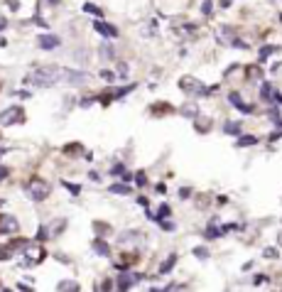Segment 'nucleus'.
Listing matches in <instances>:
<instances>
[{
  "mask_svg": "<svg viewBox=\"0 0 282 292\" xmlns=\"http://www.w3.org/2000/svg\"><path fill=\"white\" fill-rule=\"evenodd\" d=\"M118 79H128V66H125V64L118 66Z\"/></svg>",
  "mask_w": 282,
  "mask_h": 292,
  "instance_id": "obj_30",
  "label": "nucleus"
},
{
  "mask_svg": "<svg viewBox=\"0 0 282 292\" xmlns=\"http://www.w3.org/2000/svg\"><path fill=\"white\" fill-rule=\"evenodd\" d=\"M159 221H162V218H159ZM162 229L165 231H174V224L172 221H162Z\"/></svg>",
  "mask_w": 282,
  "mask_h": 292,
  "instance_id": "obj_35",
  "label": "nucleus"
},
{
  "mask_svg": "<svg viewBox=\"0 0 282 292\" xmlns=\"http://www.w3.org/2000/svg\"><path fill=\"white\" fill-rule=\"evenodd\" d=\"M94 30L98 32V34H103V37H118V30L113 27V25H108V22H101V20H96L94 22Z\"/></svg>",
  "mask_w": 282,
  "mask_h": 292,
  "instance_id": "obj_10",
  "label": "nucleus"
},
{
  "mask_svg": "<svg viewBox=\"0 0 282 292\" xmlns=\"http://www.w3.org/2000/svg\"><path fill=\"white\" fill-rule=\"evenodd\" d=\"M49 192H52V184H49V182L39 179V177L30 179V184H27V194H30V199H32V201H45V199L49 197Z\"/></svg>",
  "mask_w": 282,
  "mask_h": 292,
  "instance_id": "obj_2",
  "label": "nucleus"
},
{
  "mask_svg": "<svg viewBox=\"0 0 282 292\" xmlns=\"http://www.w3.org/2000/svg\"><path fill=\"white\" fill-rule=\"evenodd\" d=\"M8 174H10V169H8V167H0V179L8 177Z\"/></svg>",
  "mask_w": 282,
  "mask_h": 292,
  "instance_id": "obj_37",
  "label": "nucleus"
},
{
  "mask_svg": "<svg viewBox=\"0 0 282 292\" xmlns=\"http://www.w3.org/2000/svg\"><path fill=\"white\" fill-rule=\"evenodd\" d=\"M108 192H113V194H130V184H110Z\"/></svg>",
  "mask_w": 282,
  "mask_h": 292,
  "instance_id": "obj_16",
  "label": "nucleus"
},
{
  "mask_svg": "<svg viewBox=\"0 0 282 292\" xmlns=\"http://www.w3.org/2000/svg\"><path fill=\"white\" fill-rule=\"evenodd\" d=\"M135 280H140V275H125V270H123V275L118 277V290H130L135 285Z\"/></svg>",
  "mask_w": 282,
  "mask_h": 292,
  "instance_id": "obj_11",
  "label": "nucleus"
},
{
  "mask_svg": "<svg viewBox=\"0 0 282 292\" xmlns=\"http://www.w3.org/2000/svg\"><path fill=\"white\" fill-rule=\"evenodd\" d=\"M106 229H108L106 224H101V221H96V233H98V236H103V233H106Z\"/></svg>",
  "mask_w": 282,
  "mask_h": 292,
  "instance_id": "obj_34",
  "label": "nucleus"
},
{
  "mask_svg": "<svg viewBox=\"0 0 282 292\" xmlns=\"http://www.w3.org/2000/svg\"><path fill=\"white\" fill-rule=\"evenodd\" d=\"M189 194H191V189H182V192H179V197H182V199H187Z\"/></svg>",
  "mask_w": 282,
  "mask_h": 292,
  "instance_id": "obj_39",
  "label": "nucleus"
},
{
  "mask_svg": "<svg viewBox=\"0 0 282 292\" xmlns=\"http://www.w3.org/2000/svg\"><path fill=\"white\" fill-rule=\"evenodd\" d=\"M179 113H182V116H187V118H194V116L199 113V108H196V103H184Z\"/></svg>",
  "mask_w": 282,
  "mask_h": 292,
  "instance_id": "obj_13",
  "label": "nucleus"
},
{
  "mask_svg": "<svg viewBox=\"0 0 282 292\" xmlns=\"http://www.w3.org/2000/svg\"><path fill=\"white\" fill-rule=\"evenodd\" d=\"M37 45L42 47V49H54V47L62 45V40L57 37V34H39V37H37Z\"/></svg>",
  "mask_w": 282,
  "mask_h": 292,
  "instance_id": "obj_8",
  "label": "nucleus"
},
{
  "mask_svg": "<svg viewBox=\"0 0 282 292\" xmlns=\"http://www.w3.org/2000/svg\"><path fill=\"white\" fill-rule=\"evenodd\" d=\"M272 52H277V47H263V49H260V59L265 61V59H267Z\"/></svg>",
  "mask_w": 282,
  "mask_h": 292,
  "instance_id": "obj_28",
  "label": "nucleus"
},
{
  "mask_svg": "<svg viewBox=\"0 0 282 292\" xmlns=\"http://www.w3.org/2000/svg\"><path fill=\"white\" fill-rule=\"evenodd\" d=\"M211 10H214V3H211V0H204V3H201V13L211 15Z\"/></svg>",
  "mask_w": 282,
  "mask_h": 292,
  "instance_id": "obj_25",
  "label": "nucleus"
},
{
  "mask_svg": "<svg viewBox=\"0 0 282 292\" xmlns=\"http://www.w3.org/2000/svg\"><path fill=\"white\" fill-rule=\"evenodd\" d=\"M194 255H196L199 261H206V258H209V250H204V248H194Z\"/></svg>",
  "mask_w": 282,
  "mask_h": 292,
  "instance_id": "obj_26",
  "label": "nucleus"
},
{
  "mask_svg": "<svg viewBox=\"0 0 282 292\" xmlns=\"http://www.w3.org/2000/svg\"><path fill=\"white\" fill-rule=\"evenodd\" d=\"M194 123H196V130H199V133H209V128H211V118H201L199 113L194 116Z\"/></svg>",
  "mask_w": 282,
  "mask_h": 292,
  "instance_id": "obj_12",
  "label": "nucleus"
},
{
  "mask_svg": "<svg viewBox=\"0 0 282 292\" xmlns=\"http://www.w3.org/2000/svg\"><path fill=\"white\" fill-rule=\"evenodd\" d=\"M228 101L238 108L240 113H253V106H251V103H243V98H240L238 91H231V93H228Z\"/></svg>",
  "mask_w": 282,
  "mask_h": 292,
  "instance_id": "obj_9",
  "label": "nucleus"
},
{
  "mask_svg": "<svg viewBox=\"0 0 282 292\" xmlns=\"http://www.w3.org/2000/svg\"><path fill=\"white\" fill-rule=\"evenodd\" d=\"M135 182H138V184H140V187H142V184H145V174H142V172H140V174H138V179H135Z\"/></svg>",
  "mask_w": 282,
  "mask_h": 292,
  "instance_id": "obj_38",
  "label": "nucleus"
},
{
  "mask_svg": "<svg viewBox=\"0 0 282 292\" xmlns=\"http://www.w3.org/2000/svg\"><path fill=\"white\" fill-rule=\"evenodd\" d=\"M255 142H258L255 135H243V138H238L235 145H238V148H246V145H255Z\"/></svg>",
  "mask_w": 282,
  "mask_h": 292,
  "instance_id": "obj_17",
  "label": "nucleus"
},
{
  "mask_svg": "<svg viewBox=\"0 0 282 292\" xmlns=\"http://www.w3.org/2000/svg\"><path fill=\"white\" fill-rule=\"evenodd\" d=\"M223 133H228V135H238V133H240V123H226V125H223Z\"/></svg>",
  "mask_w": 282,
  "mask_h": 292,
  "instance_id": "obj_20",
  "label": "nucleus"
},
{
  "mask_svg": "<svg viewBox=\"0 0 282 292\" xmlns=\"http://www.w3.org/2000/svg\"><path fill=\"white\" fill-rule=\"evenodd\" d=\"M57 290H71V292H76V290H78V285H76L74 280H62Z\"/></svg>",
  "mask_w": 282,
  "mask_h": 292,
  "instance_id": "obj_21",
  "label": "nucleus"
},
{
  "mask_svg": "<svg viewBox=\"0 0 282 292\" xmlns=\"http://www.w3.org/2000/svg\"><path fill=\"white\" fill-rule=\"evenodd\" d=\"M94 248H96V253H98V255H110L108 243H106V241H101V238H96V241H94Z\"/></svg>",
  "mask_w": 282,
  "mask_h": 292,
  "instance_id": "obj_14",
  "label": "nucleus"
},
{
  "mask_svg": "<svg viewBox=\"0 0 282 292\" xmlns=\"http://www.w3.org/2000/svg\"><path fill=\"white\" fill-rule=\"evenodd\" d=\"M270 121L275 123V128H280V108H277V106L270 108Z\"/></svg>",
  "mask_w": 282,
  "mask_h": 292,
  "instance_id": "obj_22",
  "label": "nucleus"
},
{
  "mask_svg": "<svg viewBox=\"0 0 282 292\" xmlns=\"http://www.w3.org/2000/svg\"><path fill=\"white\" fill-rule=\"evenodd\" d=\"M170 214H172V209H170L167 204H162V206H159V214H157L155 218H157V221H159V218H165V216H170Z\"/></svg>",
  "mask_w": 282,
  "mask_h": 292,
  "instance_id": "obj_24",
  "label": "nucleus"
},
{
  "mask_svg": "<svg viewBox=\"0 0 282 292\" xmlns=\"http://www.w3.org/2000/svg\"><path fill=\"white\" fill-rule=\"evenodd\" d=\"M84 13H89V15H94V17H101L103 13H101V8L98 5H91V3H86L84 5Z\"/></svg>",
  "mask_w": 282,
  "mask_h": 292,
  "instance_id": "obj_19",
  "label": "nucleus"
},
{
  "mask_svg": "<svg viewBox=\"0 0 282 292\" xmlns=\"http://www.w3.org/2000/svg\"><path fill=\"white\" fill-rule=\"evenodd\" d=\"M62 184H64V187H66V189H69L74 197H76L78 192H81V187H78V184H69V182H62Z\"/></svg>",
  "mask_w": 282,
  "mask_h": 292,
  "instance_id": "obj_29",
  "label": "nucleus"
},
{
  "mask_svg": "<svg viewBox=\"0 0 282 292\" xmlns=\"http://www.w3.org/2000/svg\"><path fill=\"white\" fill-rule=\"evenodd\" d=\"M260 282H267V277H265V275H258V277H255V285H260Z\"/></svg>",
  "mask_w": 282,
  "mask_h": 292,
  "instance_id": "obj_40",
  "label": "nucleus"
},
{
  "mask_svg": "<svg viewBox=\"0 0 282 292\" xmlns=\"http://www.w3.org/2000/svg\"><path fill=\"white\" fill-rule=\"evenodd\" d=\"M123 172H125V167H123V165H115V167L110 169V174H115V177H120Z\"/></svg>",
  "mask_w": 282,
  "mask_h": 292,
  "instance_id": "obj_33",
  "label": "nucleus"
},
{
  "mask_svg": "<svg viewBox=\"0 0 282 292\" xmlns=\"http://www.w3.org/2000/svg\"><path fill=\"white\" fill-rule=\"evenodd\" d=\"M17 218L10 214H0V233H17Z\"/></svg>",
  "mask_w": 282,
  "mask_h": 292,
  "instance_id": "obj_6",
  "label": "nucleus"
},
{
  "mask_svg": "<svg viewBox=\"0 0 282 292\" xmlns=\"http://www.w3.org/2000/svg\"><path fill=\"white\" fill-rule=\"evenodd\" d=\"M272 91H275V89H272L270 84H263V86H260V98H263L265 103H267V101H272Z\"/></svg>",
  "mask_w": 282,
  "mask_h": 292,
  "instance_id": "obj_15",
  "label": "nucleus"
},
{
  "mask_svg": "<svg viewBox=\"0 0 282 292\" xmlns=\"http://www.w3.org/2000/svg\"><path fill=\"white\" fill-rule=\"evenodd\" d=\"M179 89L187 91V93H196V96H209L216 91V86H201L194 77H182L179 79Z\"/></svg>",
  "mask_w": 282,
  "mask_h": 292,
  "instance_id": "obj_3",
  "label": "nucleus"
},
{
  "mask_svg": "<svg viewBox=\"0 0 282 292\" xmlns=\"http://www.w3.org/2000/svg\"><path fill=\"white\" fill-rule=\"evenodd\" d=\"M10 253H13L10 246H0V261H8V258H10Z\"/></svg>",
  "mask_w": 282,
  "mask_h": 292,
  "instance_id": "obj_27",
  "label": "nucleus"
},
{
  "mask_svg": "<svg viewBox=\"0 0 282 292\" xmlns=\"http://www.w3.org/2000/svg\"><path fill=\"white\" fill-rule=\"evenodd\" d=\"M277 255H280V253H277L275 248H270V250H265V258H277Z\"/></svg>",
  "mask_w": 282,
  "mask_h": 292,
  "instance_id": "obj_36",
  "label": "nucleus"
},
{
  "mask_svg": "<svg viewBox=\"0 0 282 292\" xmlns=\"http://www.w3.org/2000/svg\"><path fill=\"white\" fill-rule=\"evenodd\" d=\"M101 57L103 59H113V47L110 45H101Z\"/></svg>",
  "mask_w": 282,
  "mask_h": 292,
  "instance_id": "obj_23",
  "label": "nucleus"
},
{
  "mask_svg": "<svg viewBox=\"0 0 282 292\" xmlns=\"http://www.w3.org/2000/svg\"><path fill=\"white\" fill-rule=\"evenodd\" d=\"M248 71H251V74H248V77H251V79H260V77H263V71H260V69H258V66H251V69H248Z\"/></svg>",
  "mask_w": 282,
  "mask_h": 292,
  "instance_id": "obj_31",
  "label": "nucleus"
},
{
  "mask_svg": "<svg viewBox=\"0 0 282 292\" xmlns=\"http://www.w3.org/2000/svg\"><path fill=\"white\" fill-rule=\"evenodd\" d=\"M62 81V69L59 66H42V69H34L25 77V84L30 86H39V89H47Z\"/></svg>",
  "mask_w": 282,
  "mask_h": 292,
  "instance_id": "obj_1",
  "label": "nucleus"
},
{
  "mask_svg": "<svg viewBox=\"0 0 282 292\" xmlns=\"http://www.w3.org/2000/svg\"><path fill=\"white\" fill-rule=\"evenodd\" d=\"M101 79H103V81H113L115 74H113V71H108V69H103V71H101Z\"/></svg>",
  "mask_w": 282,
  "mask_h": 292,
  "instance_id": "obj_32",
  "label": "nucleus"
},
{
  "mask_svg": "<svg viewBox=\"0 0 282 292\" xmlns=\"http://www.w3.org/2000/svg\"><path fill=\"white\" fill-rule=\"evenodd\" d=\"M22 121H25V111L20 106L5 108V111L0 113V123H3V125H15V123H22Z\"/></svg>",
  "mask_w": 282,
  "mask_h": 292,
  "instance_id": "obj_4",
  "label": "nucleus"
},
{
  "mask_svg": "<svg viewBox=\"0 0 282 292\" xmlns=\"http://www.w3.org/2000/svg\"><path fill=\"white\" fill-rule=\"evenodd\" d=\"M174 261H177V255H170V258H167L162 265H159V273H170V270H172V265H174Z\"/></svg>",
  "mask_w": 282,
  "mask_h": 292,
  "instance_id": "obj_18",
  "label": "nucleus"
},
{
  "mask_svg": "<svg viewBox=\"0 0 282 292\" xmlns=\"http://www.w3.org/2000/svg\"><path fill=\"white\" fill-rule=\"evenodd\" d=\"M66 226V221L64 218H57V221H52L49 226H42V231L37 233V238L39 241H47V238H54V236H59L62 233V229Z\"/></svg>",
  "mask_w": 282,
  "mask_h": 292,
  "instance_id": "obj_5",
  "label": "nucleus"
},
{
  "mask_svg": "<svg viewBox=\"0 0 282 292\" xmlns=\"http://www.w3.org/2000/svg\"><path fill=\"white\" fill-rule=\"evenodd\" d=\"M5 30V20H0V32H3Z\"/></svg>",
  "mask_w": 282,
  "mask_h": 292,
  "instance_id": "obj_41",
  "label": "nucleus"
},
{
  "mask_svg": "<svg viewBox=\"0 0 282 292\" xmlns=\"http://www.w3.org/2000/svg\"><path fill=\"white\" fill-rule=\"evenodd\" d=\"M62 81H66V84H84V81H89V74H86V71H64L62 69Z\"/></svg>",
  "mask_w": 282,
  "mask_h": 292,
  "instance_id": "obj_7",
  "label": "nucleus"
}]
</instances>
